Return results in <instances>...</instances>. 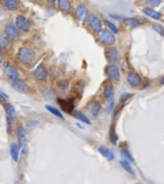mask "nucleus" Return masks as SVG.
I'll list each match as a JSON object with an SVG mask.
<instances>
[{
	"label": "nucleus",
	"instance_id": "obj_12",
	"mask_svg": "<svg viewBox=\"0 0 164 184\" xmlns=\"http://www.w3.org/2000/svg\"><path fill=\"white\" fill-rule=\"evenodd\" d=\"M10 84H11V88H13V90L18 91V92H20V93H29L30 92L29 86H28L24 80L17 79V80L11 81Z\"/></svg>",
	"mask_w": 164,
	"mask_h": 184
},
{
	"label": "nucleus",
	"instance_id": "obj_38",
	"mask_svg": "<svg viewBox=\"0 0 164 184\" xmlns=\"http://www.w3.org/2000/svg\"><path fill=\"white\" fill-rule=\"evenodd\" d=\"M6 64V59H5V56H3V54L0 55V67L1 66H5Z\"/></svg>",
	"mask_w": 164,
	"mask_h": 184
},
{
	"label": "nucleus",
	"instance_id": "obj_34",
	"mask_svg": "<svg viewBox=\"0 0 164 184\" xmlns=\"http://www.w3.org/2000/svg\"><path fill=\"white\" fill-rule=\"evenodd\" d=\"M145 3L150 7H157L161 5V0H145Z\"/></svg>",
	"mask_w": 164,
	"mask_h": 184
},
{
	"label": "nucleus",
	"instance_id": "obj_37",
	"mask_svg": "<svg viewBox=\"0 0 164 184\" xmlns=\"http://www.w3.org/2000/svg\"><path fill=\"white\" fill-rule=\"evenodd\" d=\"M108 16L110 17V18L115 19V20H123V17L118 16V15H114V13H109V15H108Z\"/></svg>",
	"mask_w": 164,
	"mask_h": 184
},
{
	"label": "nucleus",
	"instance_id": "obj_36",
	"mask_svg": "<svg viewBox=\"0 0 164 184\" xmlns=\"http://www.w3.org/2000/svg\"><path fill=\"white\" fill-rule=\"evenodd\" d=\"M8 98V97L6 96L5 93H3V92H0V103L3 104L6 102V99Z\"/></svg>",
	"mask_w": 164,
	"mask_h": 184
},
{
	"label": "nucleus",
	"instance_id": "obj_31",
	"mask_svg": "<svg viewBox=\"0 0 164 184\" xmlns=\"http://www.w3.org/2000/svg\"><path fill=\"white\" fill-rule=\"evenodd\" d=\"M120 156L124 158V160H128V162H130V163L134 162V158H133V156L130 155V153H129L127 150H120Z\"/></svg>",
	"mask_w": 164,
	"mask_h": 184
},
{
	"label": "nucleus",
	"instance_id": "obj_15",
	"mask_svg": "<svg viewBox=\"0 0 164 184\" xmlns=\"http://www.w3.org/2000/svg\"><path fill=\"white\" fill-rule=\"evenodd\" d=\"M114 96H115V89L111 82L105 83L103 89H102V97L105 99V101L111 102L114 101Z\"/></svg>",
	"mask_w": 164,
	"mask_h": 184
},
{
	"label": "nucleus",
	"instance_id": "obj_23",
	"mask_svg": "<svg viewBox=\"0 0 164 184\" xmlns=\"http://www.w3.org/2000/svg\"><path fill=\"white\" fill-rule=\"evenodd\" d=\"M142 11H143V13H145L147 17H150V18H152V19H155V20H160V19L162 18L161 13L152 8H146V7H144V8H142Z\"/></svg>",
	"mask_w": 164,
	"mask_h": 184
},
{
	"label": "nucleus",
	"instance_id": "obj_25",
	"mask_svg": "<svg viewBox=\"0 0 164 184\" xmlns=\"http://www.w3.org/2000/svg\"><path fill=\"white\" fill-rule=\"evenodd\" d=\"M57 88H59L60 92L62 93H67L71 90V82L66 79H63L57 83Z\"/></svg>",
	"mask_w": 164,
	"mask_h": 184
},
{
	"label": "nucleus",
	"instance_id": "obj_1",
	"mask_svg": "<svg viewBox=\"0 0 164 184\" xmlns=\"http://www.w3.org/2000/svg\"><path fill=\"white\" fill-rule=\"evenodd\" d=\"M17 61L25 66H30L35 62L36 59V50L30 46H20L17 52Z\"/></svg>",
	"mask_w": 164,
	"mask_h": 184
},
{
	"label": "nucleus",
	"instance_id": "obj_14",
	"mask_svg": "<svg viewBox=\"0 0 164 184\" xmlns=\"http://www.w3.org/2000/svg\"><path fill=\"white\" fill-rule=\"evenodd\" d=\"M3 74L6 75V77H8L10 81L17 80L19 79V71L16 66H13L11 64H6L3 66Z\"/></svg>",
	"mask_w": 164,
	"mask_h": 184
},
{
	"label": "nucleus",
	"instance_id": "obj_10",
	"mask_svg": "<svg viewBox=\"0 0 164 184\" xmlns=\"http://www.w3.org/2000/svg\"><path fill=\"white\" fill-rule=\"evenodd\" d=\"M33 75H34V77H35L37 81H40V82H46L50 77V72H49V70L46 69L45 65L40 64L35 70H34Z\"/></svg>",
	"mask_w": 164,
	"mask_h": 184
},
{
	"label": "nucleus",
	"instance_id": "obj_42",
	"mask_svg": "<svg viewBox=\"0 0 164 184\" xmlns=\"http://www.w3.org/2000/svg\"><path fill=\"white\" fill-rule=\"evenodd\" d=\"M159 82H160V84H163V86H164V76H162L161 79H160Z\"/></svg>",
	"mask_w": 164,
	"mask_h": 184
},
{
	"label": "nucleus",
	"instance_id": "obj_29",
	"mask_svg": "<svg viewBox=\"0 0 164 184\" xmlns=\"http://www.w3.org/2000/svg\"><path fill=\"white\" fill-rule=\"evenodd\" d=\"M46 110L51 112L52 115L56 116V117L60 118V119H62V120L64 119V116L62 115V112L60 111L59 109H56V108H54V107H52V106H50V104H47V106H46Z\"/></svg>",
	"mask_w": 164,
	"mask_h": 184
},
{
	"label": "nucleus",
	"instance_id": "obj_9",
	"mask_svg": "<svg viewBox=\"0 0 164 184\" xmlns=\"http://www.w3.org/2000/svg\"><path fill=\"white\" fill-rule=\"evenodd\" d=\"M56 8L60 13L64 15H71L73 13L74 6L72 3V0H56Z\"/></svg>",
	"mask_w": 164,
	"mask_h": 184
},
{
	"label": "nucleus",
	"instance_id": "obj_6",
	"mask_svg": "<svg viewBox=\"0 0 164 184\" xmlns=\"http://www.w3.org/2000/svg\"><path fill=\"white\" fill-rule=\"evenodd\" d=\"M13 23L22 33H29L30 29H32V22L29 20L28 17L25 16L24 13H18L15 17Z\"/></svg>",
	"mask_w": 164,
	"mask_h": 184
},
{
	"label": "nucleus",
	"instance_id": "obj_7",
	"mask_svg": "<svg viewBox=\"0 0 164 184\" xmlns=\"http://www.w3.org/2000/svg\"><path fill=\"white\" fill-rule=\"evenodd\" d=\"M105 70L106 75H107L108 80L110 82H119V80H120V71H119V67L117 65L109 63Z\"/></svg>",
	"mask_w": 164,
	"mask_h": 184
},
{
	"label": "nucleus",
	"instance_id": "obj_8",
	"mask_svg": "<svg viewBox=\"0 0 164 184\" xmlns=\"http://www.w3.org/2000/svg\"><path fill=\"white\" fill-rule=\"evenodd\" d=\"M0 6L9 13H16L22 8L20 0H0Z\"/></svg>",
	"mask_w": 164,
	"mask_h": 184
},
{
	"label": "nucleus",
	"instance_id": "obj_5",
	"mask_svg": "<svg viewBox=\"0 0 164 184\" xmlns=\"http://www.w3.org/2000/svg\"><path fill=\"white\" fill-rule=\"evenodd\" d=\"M3 32L5 33V35L11 40V42H16V40H18L19 38H20V36H22V32L17 28V26L15 25L13 22L6 23V25L3 26Z\"/></svg>",
	"mask_w": 164,
	"mask_h": 184
},
{
	"label": "nucleus",
	"instance_id": "obj_28",
	"mask_svg": "<svg viewBox=\"0 0 164 184\" xmlns=\"http://www.w3.org/2000/svg\"><path fill=\"white\" fill-rule=\"evenodd\" d=\"M119 163H120L121 167L124 168L125 171L128 172V173H129V174H132V175H135L134 170H133L132 166H130V164H129V163H130V162H128V160H124V158H123V160H121Z\"/></svg>",
	"mask_w": 164,
	"mask_h": 184
},
{
	"label": "nucleus",
	"instance_id": "obj_26",
	"mask_svg": "<svg viewBox=\"0 0 164 184\" xmlns=\"http://www.w3.org/2000/svg\"><path fill=\"white\" fill-rule=\"evenodd\" d=\"M72 116L76 119H78L79 121H81V123L86 124V125H91V120L89 119L88 117H87V115H84L83 112H80V111H73L72 112Z\"/></svg>",
	"mask_w": 164,
	"mask_h": 184
},
{
	"label": "nucleus",
	"instance_id": "obj_17",
	"mask_svg": "<svg viewBox=\"0 0 164 184\" xmlns=\"http://www.w3.org/2000/svg\"><path fill=\"white\" fill-rule=\"evenodd\" d=\"M126 81L132 88H138L142 84V77L135 72H129L127 74Z\"/></svg>",
	"mask_w": 164,
	"mask_h": 184
},
{
	"label": "nucleus",
	"instance_id": "obj_43",
	"mask_svg": "<svg viewBox=\"0 0 164 184\" xmlns=\"http://www.w3.org/2000/svg\"><path fill=\"white\" fill-rule=\"evenodd\" d=\"M3 51H5V50H3V48L1 47V46H0V55H1V54L3 53Z\"/></svg>",
	"mask_w": 164,
	"mask_h": 184
},
{
	"label": "nucleus",
	"instance_id": "obj_24",
	"mask_svg": "<svg viewBox=\"0 0 164 184\" xmlns=\"http://www.w3.org/2000/svg\"><path fill=\"white\" fill-rule=\"evenodd\" d=\"M98 152H99L100 154L108 160H113L114 158H115V154H114V153L106 146H99L98 147Z\"/></svg>",
	"mask_w": 164,
	"mask_h": 184
},
{
	"label": "nucleus",
	"instance_id": "obj_21",
	"mask_svg": "<svg viewBox=\"0 0 164 184\" xmlns=\"http://www.w3.org/2000/svg\"><path fill=\"white\" fill-rule=\"evenodd\" d=\"M123 24L125 26L129 27V28H136V27L140 26L142 23L140 22L138 18H135V17H126V18H123Z\"/></svg>",
	"mask_w": 164,
	"mask_h": 184
},
{
	"label": "nucleus",
	"instance_id": "obj_33",
	"mask_svg": "<svg viewBox=\"0 0 164 184\" xmlns=\"http://www.w3.org/2000/svg\"><path fill=\"white\" fill-rule=\"evenodd\" d=\"M132 97H133L132 93H123L120 96V99H119V103H120V104L125 103V102H126L128 99L132 98Z\"/></svg>",
	"mask_w": 164,
	"mask_h": 184
},
{
	"label": "nucleus",
	"instance_id": "obj_35",
	"mask_svg": "<svg viewBox=\"0 0 164 184\" xmlns=\"http://www.w3.org/2000/svg\"><path fill=\"white\" fill-rule=\"evenodd\" d=\"M38 126V121L37 120H29L28 121V124L26 125V127H27V129L28 130H33L34 129V127H37Z\"/></svg>",
	"mask_w": 164,
	"mask_h": 184
},
{
	"label": "nucleus",
	"instance_id": "obj_22",
	"mask_svg": "<svg viewBox=\"0 0 164 184\" xmlns=\"http://www.w3.org/2000/svg\"><path fill=\"white\" fill-rule=\"evenodd\" d=\"M20 147L22 146H20L18 143H13V144H10V156H11V158H13V160H15V162H18Z\"/></svg>",
	"mask_w": 164,
	"mask_h": 184
},
{
	"label": "nucleus",
	"instance_id": "obj_20",
	"mask_svg": "<svg viewBox=\"0 0 164 184\" xmlns=\"http://www.w3.org/2000/svg\"><path fill=\"white\" fill-rule=\"evenodd\" d=\"M57 101H59V103L61 104V107L65 112H69V113L73 112V108H74L73 100H71V99H59Z\"/></svg>",
	"mask_w": 164,
	"mask_h": 184
},
{
	"label": "nucleus",
	"instance_id": "obj_27",
	"mask_svg": "<svg viewBox=\"0 0 164 184\" xmlns=\"http://www.w3.org/2000/svg\"><path fill=\"white\" fill-rule=\"evenodd\" d=\"M103 25L106 26V28L110 29L114 34H118L119 33V28L117 27V25H116L115 23L110 22L109 19H103Z\"/></svg>",
	"mask_w": 164,
	"mask_h": 184
},
{
	"label": "nucleus",
	"instance_id": "obj_30",
	"mask_svg": "<svg viewBox=\"0 0 164 184\" xmlns=\"http://www.w3.org/2000/svg\"><path fill=\"white\" fill-rule=\"evenodd\" d=\"M109 141H110L113 145L117 144V141H118V136H117V134H116V130L114 127L110 128V131H109Z\"/></svg>",
	"mask_w": 164,
	"mask_h": 184
},
{
	"label": "nucleus",
	"instance_id": "obj_13",
	"mask_svg": "<svg viewBox=\"0 0 164 184\" xmlns=\"http://www.w3.org/2000/svg\"><path fill=\"white\" fill-rule=\"evenodd\" d=\"M87 109H88L89 113L92 116V117H98L100 115V112H101V104L98 100L96 99H91L90 101L88 102L87 104Z\"/></svg>",
	"mask_w": 164,
	"mask_h": 184
},
{
	"label": "nucleus",
	"instance_id": "obj_40",
	"mask_svg": "<svg viewBox=\"0 0 164 184\" xmlns=\"http://www.w3.org/2000/svg\"><path fill=\"white\" fill-rule=\"evenodd\" d=\"M33 1H35V3H38V5H43L45 0H33Z\"/></svg>",
	"mask_w": 164,
	"mask_h": 184
},
{
	"label": "nucleus",
	"instance_id": "obj_2",
	"mask_svg": "<svg viewBox=\"0 0 164 184\" xmlns=\"http://www.w3.org/2000/svg\"><path fill=\"white\" fill-rule=\"evenodd\" d=\"M84 25H86L87 28L94 35H97L98 33L103 28V26H105V25H103V19H101L98 15H96V13H89L88 18H87V20L84 22Z\"/></svg>",
	"mask_w": 164,
	"mask_h": 184
},
{
	"label": "nucleus",
	"instance_id": "obj_32",
	"mask_svg": "<svg viewBox=\"0 0 164 184\" xmlns=\"http://www.w3.org/2000/svg\"><path fill=\"white\" fill-rule=\"evenodd\" d=\"M152 28H153L157 34H160L161 36L164 37V26H162V25H160V24H152Z\"/></svg>",
	"mask_w": 164,
	"mask_h": 184
},
{
	"label": "nucleus",
	"instance_id": "obj_18",
	"mask_svg": "<svg viewBox=\"0 0 164 184\" xmlns=\"http://www.w3.org/2000/svg\"><path fill=\"white\" fill-rule=\"evenodd\" d=\"M16 137H17V141H18V144L20 145V146L26 145L27 133H26L25 127H23V126H18V127H17L16 128Z\"/></svg>",
	"mask_w": 164,
	"mask_h": 184
},
{
	"label": "nucleus",
	"instance_id": "obj_41",
	"mask_svg": "<svg viewBox=\"0 0 164 184\" xmlns=\"http://www.w3.org/2000/svg\"><path fill=\"white\" fill-rule=\"evenodd\" d=\"M46 3H51V5H54V3H56V0H45Z\"/></svg>",
	"mask_w": 164,
	"mask_h": 184
},
{
	"label": "nucleus",
	"instance_id": "obj_19",
	"mask_svg": "<svg viewBox=\"0 0 164 184\" xmlns=\"http://www.w3.org/2000/svg\"><path fill=\"white\" fill-rule=\"evenodd\" d=\"M0 46L5 51H11L13 50V42L6 36L3 32H0Z\"/></svg>",
	"mask_w": 164,
	"mask_h": 184
},
{
	"label": "nucleus",
	"instance_id": "obj_11",
	"mask_svg": "<svg viewBox=\"0 0 164 184\" xmlns=\"http://www.w3.org/2000/svg\"><path fill=\"white\" fill-rule=\"evenodd\" d=\"M105 56L107 61L109 63H113V64H116L118 63L119 60H120V56H119L118 50L113 46H107V48L105 50Z\"/></svg>",
	"mask_w": 164,
	"mask_h": 184
},
{
	"label": "nucleus",
	"instance_id": "obj_3",
	"mask_svg": "<svg viewBox=\"0 0 164 184\" xmlns=\"http://www.w3.org/2000/svg\"><path fill=\"white\" fill-rule=\"evenodd\" d=\"M96 38L101 45L105 46H114L116 44V36L110 29L108 28H102L97 35Z\"/></svg>",
	"mask_w": 164,
	"mask_h": 184
},
{
	"label": "nucleus",
	"instance_id": "obj_39",
	"mask_svg": "<svg viewBox=\"0 0 164 184\" xmlns=\"http://www.w3.org/2000/svg\"><path fill=\"white\" fill-rule=\"evenodd\" d=\"M113 108H114V101H111V102H109V107H108V109H107V112H110L111 110H113Z\"/></svg>",
	"mask_w": 164,
	"mask_h": 184
},
{
	"label": "nucleus",
	"instance_id": "obj_4",
	"mask_svg": "<svg viewBox=\"0 0 164 184\" xmlns=\"http://www.w3.org/2000/svg\"><path fill=\"white\" fill-rule=\"evenodd\" d=\"M89 13H89V9H88V7H87V5H84V3H79L74 6L72 15L78 23H83L84 24V22H86L89 16Z\"/></svg>",
	"mask_w": 164,
	"mask_h": 184
},
{
	"label": "nucleus",
	"instance_id": "obj_16",
	"mask_svg": "<svg viewBox=\"0 0 164 184\" xmlns=\"http://www.w3.org/2000/svg\"><path fill=\"white\" fill-rule=\"evenodd\" d=\"M3 109H5L6 112V118H7V121H10V123H15L17 120V112L16 109L13 107L11 103H8V102H5L3 103Z\"/></svg>",
	"mask_w": 164,
	"mask_h": 184
}]
</instances>
